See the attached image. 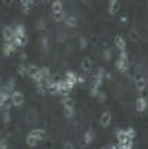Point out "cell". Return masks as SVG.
I'll return each instance as SVG.
<instances>
[{
	"label": "cell",
	"mask_w": 148,
	"mask_h": 149,
	"mask_svg": "<svg viewBox=\"0 0 148 149\" xmlns=\"http://www.w3.org/2000/svg\"><path fill=\"white\" fill-rule=\"evenodd\" d=\"M11 102H12L13 106H21V105L24 103V95L21 93V92H15L13 90V93L11 96Z\"/></svg>",
	"instance_id": "cell-1"
},
{
	"label": "cell",
	"mask_w": 148,
	"mask_h": 149,
	"mask_svg": "<svg viewBox=\"0 0 148 149\" xmlns=\"http://www.w3.org/2000/svg\"><path fill=\"white\" fill-rule=\"evenodd\" d=\"M99 123H101V125H102V127H108V125H110V123H111V114H110L108 111H105V112L101 115Z\"/></svg>",
	"instance_id": "cell-2"
},
{
	"label": "cell",
	"mask_w": 148,
	"mask_h": 149,
	"mask_svg": "<svg viewBox=\"0 0 148 149\" xmlns=\"http://www.w3.org/2000/svg\"><path fill=\"white\" fill-rule=\"evenodd\" d=\"M93 139H95V132H93L92 129L86 130V133H84V136H83L84 143H86V145H90V143L93 142Z\"/></svg>",
	"instance_id": "cell-3"
},
{
	"label": "cell",
	"mask_w": 148,
	"mask_h": 149,
	"mask_svg": "<svg viewBox=\"0 0 148 149\" xmlns=\"http://www.w3.org/2000/svg\"><path fill=\"white\" fill-rule=\"evenodd\" d=\"M145 109H147V99L141 96V97L136 99V111L142 112V111H145Z\"/></svg>",
	"instance_id": "cell-4"
},
{
	"label": "cell",
	"mask_w": 148,
	"mask_h": 149,
	"mask_svg": "<svg viewBox=\"0 0 148 149\" xmlns=\"http://www.w3.org/2000/svg\"><path fill=\"white\" fill-rule=\"evenodd\" d=\"M30 133H31V134H33L39 142H40V140H43V139H45V136H46V133H45V130H43V129H34V130H31Z\"/></svg>",
	"instance_id": "cell-5"
},
{
	"label": "cell",
	"mask_w": 148,
	"mask_h": 149,
	"mask_svg": "<svg viewBox=\"0 0 148 149\" xmlns=\"http://www.w3.org/2000/svg\"><path fill=\"white\" fill-rule=\"evenodd\" d=\"M52 12H53V15L64 13V12H62V3L61 2H53L52 3Z\"/></svg>",
	"instance_id": "cell-6"
},
{
	"label": "cell",
	"mask_w": 148,
	"mask_h": 149,
	"mask_svg": "<svg viewBox=\"0 0 148 149\" xmlns=\"http://www.w3.org/2000/svg\"><path fill=\"white\" fill-rule=\"evenodd\" d=\"M15 52V45L13 43H5L3 45V53L6 55V56H9L11 53H13Z\"/></svg>",
	"instance_id": "cell-7"
},
{
	"label": "cell",
	"mask_w": 148,
	"mask_h": 149,
	"mask_svg": "<svg viewBox=\"0 0 148 149\" xmlns=\"http://www.w3.org/2000/svg\"><path fill=\"white\" fill-rule=\"evenodd\" d=\"M62 106H64V108H74V100L68 96H64V99H62Z\"/></svg>",
	"instance_id": "cell-8"
},
{
	"label": "cell",
	"mask_w": 148,
	"mask_h": 149,
	"mask_svg": "<svg viewBox=\"0 0 148 149\" xmlns=\"http://www.w3.org/2000/svg\"><path fill=\"white\" fill-rule=\"evenodd\" d=\"M37 143H39V140H37V139H36V137H34L31 133H28V134H27V145H28L30 148H34Z\"/></svg>",
	"instance_id": "cell-9"
},
{
	"label": "cell",
	"mask_w": 148,
	"mask_h": 149,
	"mask_svg": "<svg viewBox=\"0 0 148 149\" xmlns=\"http://www.w3.org/2000/svg\"><path fill=\"white\" fill-rule=\"evenodd\" d=\"M116 45H117L119 49L124 50V47H126V41H124V38H123L121 36H117V37H116Z\"/></svg>",
	"instance_id": "cell-10"
},
{
	"label": "cell",
	"mask_w": 148,
	"mask_h": 149,
	"mask_svg": "<svg viewBox=\"0 0 148 149\" xmlns=\"http://www.w3.org/2000/svg\"><path fill=\"white\" fill-rule=\"evenodd\" d=\"M124 130H126V137H128V139H130V140H133V139H135V136H136V132H135V129L129 127V129H124Z\"/></svg>",
	"instance_id": "cell-11"
},
{
	"label": "cell",
	"mask_w": 148,
	"mask_h": 149,
	"mask_svg": "<svg viewBox=\"0 0 148 149\" xmlns=\"http://www.w3.org/2000/svg\"><path fill=\"white\" fill-rule=\"evenodd\" d=\"M81 68L86 70V71H89V70L92 68V61H90V59H84V61L81 62Z\"/></svg>",
	"instance_id": "cell-12"
},
{
	"label": "cell",
	"mask_w": 148,
	"mask_h": 149,
	"mask_svg": "<svg viewBox=\"0 0 148 149\" xmlns=\"http://www.w3.org/2000/svg\"><path fill=\"white\" fill-rule=\"evenodd\" d=\"M65 24H67L68 27H76V25H77V19H76L74 16H68V18L65 19Z\"/></svg>",
	"instance_id": "cell-13"
},
{
	"label": "cell",
	"mask_w": 148,
	"mask_h": 149,
	"mask_svg": "<svg viewBox=\"0 0 148 149\" xmlns=\"http://www.w3.org/2000/svg\"><path fill=\"white\" fill-rule=\"evenodd\" d=\"M117 8H119V3H117V2H111V3L108 5V10H110V13H114V12L117 10Z\"/></svg>",
	"instance_id": "cell-14"
},
{
	"label": "cell",
	"mask_w": 148,
	"mask_h": 149,
	"mask_svg": "<svg viewBox=\"0 0 148 149\" xmlns=\"http://www.w3.org/2000/svg\"><path fill=\"white\" fill-rule=\"evenodd\" d=\"M3 123H5V124H9V123H11V114H9V111H6V109H3Z\"/></svg>",
	"instance_id": "cell-15"
},
{
	"label": "cell",
	"mask_w": 148,
	"mask_h": 149,
	"mask_svg": "<svg viewBox=\"0 0 148 149\" xmlns=\"http://www.w3.org/2000/svg\"><path fill=\"white\" fill-rule=\"evenodd\" d=\"M64 114L67 118H71L74 115V108H64Z\"/></svg>",
	"instance_id": "cell-16"
},
{
	"label": "cell",
	"mask_w": 148,
	"mask_h": 149,
	"mask_svg": "<svg viewBox=\"0 0 148 149\" xmlns=\"http://www.w3.org/2000/svg\"><path fill=\"white\" fill-rule=\"evenodd\" d=\"M0 149H8V140L0 139Z\"/></svg>",
	"instance_id": "cell-17"
},
{
	"label": "cell",
	"mask_w": 148,
	"mask_h": 149,
	"mask_svg": "<svg viewBox=\"0 0 148 149\" xmlns=\"http://www.w3.org/2000/svg\"><path fill=\"white\" fill-rule=\"evenodd\" d=\"M64 149H74V145L71 142H65L64 143Z\"/></svg>",
	"instance_id": "cell-18"
},
{
	"label": "cell",
	"mask_w": 148,
	"mask_h": 149,
	"mask_svg": "<svg viewBox=\"0 0 148 149\" xmlns=\"http://www.w3.org/2000/svg\"><path fill=\"white\" fill-rule=\"evenodd\" d=\"M98 97H99V100H101V102H104V100H105V93L99 92V93H98Z\"/></svg>",
	"instance_id": "cell-19"
},
{
	"label": "cell",
	"mask_w": 148,
	"mask_h": 149,
	"mask_svg": "<svg viewBox=\"0 0 148 149\" xmlns=\"http://www.w3.org/2000/svg\"><path fill=\"white\" fill-rule=\"evenodd\" d=\"M39 28H41V30L45 28V21H43V19H40V21H39Z\"/></svg>",
	"instance_id": "cell-20"
},
{
	"label": "cell",
	"mask_w": 148,
	"mask_h": 149,
	"mask_svg": "<svg viewBox=\"0 0 148 149\" xmlns=\"http://www.w3.org/2000/svg\"><path fill=\"white\" fill-rule=\"evenodd\" d=\"M110 56H111V53H110L108 50H105V52H104V58H105V59H107V61L110 59Z\"/></svg>",
	"instance_id": "cell-21"
},
{
	"label": "cell",
	"mask_w": 148,
	"mask_h": 149,
	"mask_svg": "<svg viewBox=\"0 0 148 149\" xmlns=\"http://www.w3.org/2000/svg\"><path fill=\"white\" fill-rule=\"evenodd\" d=\"M80 45H81V47H84V46H86V40H84V38H80Z\"/></svg>",
	"instance_id": "cell-22"
},
{
	"label": "cell",
	"mask_w": 148,
	"mask_h": 149,
	"mask_svg": "<svg viewBox=\"0 0 148 149\" xmlns=\"http://www.w3.org/2000/svg\"><path fill=\"white\" fill-rule=\"evenodd\" d=\"M2 108H3V103H2V102H0V111H2Z\"/></svg>",
	"instance_id": "cell-23"
}]
</instances>
